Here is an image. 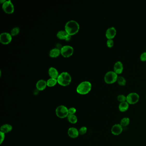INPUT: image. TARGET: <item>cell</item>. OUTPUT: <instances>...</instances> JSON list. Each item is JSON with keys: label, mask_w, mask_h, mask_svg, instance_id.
Listing matches in <instances>:
<instances>
[{"label": "cell", "mask_w": 146, "mask_h": 146, "mask_svg": "<svg viewBox=\"0 0 146 146\" xmlns=\"http://www.w3.org/2000/svg\"><path fill=\"white\" fill-rule=\"evenodd\" d=\"M79 28L78 23L74 20L69 21L65 26V31L71 36L76 34L79 31Z\"/></svg>", "instance_id": "1"}, {"label": "cell", "mask_w": 146, "mask_h": 146, "mask_svg": "<svg viewBox=\"0 0 146 146\" xmlns=\"http://www.w3.org/2000/svg\"><path fill=\"white\" fill-rule=\"evenodd\" d=\"M91 88L92 85L90 82L88 81H84L78 85L76 91L81 95H86L90 92Z\"/></svg>", "instance_id": "2"}, {"label": "cell", "mask_w": 146, "mask_h": 146, "mask_svg": "<svg viewBox=\"0 0 146 146\" xmlns=\"http://www.w3.org/2000/svg\"><path fill=\"white\" fill-rule=\"evenodd\" d=\"M57 83L62 86H67L71 82L72 78L69 73L63 72L59 75L57 78Z\"/></svg>", "instance_id": "3"}, {"label": "cell", "mask_w": 146, "mask_h": 146, "mask_svg": "<svg viewBox=\"0 0 146 146\" xmlns=\"http://www.w3.org/2000/svg\"><path fill=\"white\" fill-rule=\"evenodd\" d=\"M55 113L58 117L61 119L67 118V116L69 115L68 108L66 106L61 105L58 106L55 110Z\"/></svg>", "instance_id": "4"}, {"label": "cell", "mask_w": 146, "mask_h": 146, "mask_svg": "<svg viewBox=\"0 0 146 146\" xmlns=\"http://www.w3.org/2000/svg\"><path fill=\"white\" fill-rule=\"evenodd\" d=\"M118 76L117 73L113 71L107 72L104 76V80L105 83L111 84L117 81Z\"/></svg>", "instance_id": "5"}, {"label": "cell", "mask_w": 146, "mask_h": 146, "mask_svg": "<svg viewBox=\"0 0 146 146\" xmlns=\"http://www.w3.org/2000/svg\"><path fill=\"white\" fill-rule=\"evenodd\" d=\"M139 95L135 92H130L127 96V102L129 105H134L138 102Z\"/></svg>", "instance_id": "6"}, {"label": "cell", "mask_w": 146, "mask_h": 146, "mask_svg": "<svg viewBox=\"0 0 146 146\" xmlns=\"http://www.w3.org/2000/svg\"><path fill=\"white\" fill-rule=\"evenodd\" d=\"M61 55L63 57H69L73 55L74 49L72 46L70 45H65L61 49Z\"/></svg>", "instance_id": "7"}, {"label": "cell", "mask_w": 146, "mask_h": 146, "mask_svg": "<svg viewBox=\"0 0 146 146\" xmlns=\"http://www.w3.org/2000/svg\"><path fill=\"white\" fill-rule=\"evenodd\" d=\"M2 9L5 13L8 14H12L14 11V6L10 1H5L2 4Z\"/></svg>", "instance_id": "8"}, {"label": "cell", "mask_w": 146, "mask_h": 146, "mask_svg": "<svg viewBox=\"0 0 146 146\" xmlns=\"http://www.w3.org/2000/svg\"><path fill=\"white\" fill-rule=\"evenodd\" d=\"M12 40V36L10 33H3L0 35V42L4 45L9 44Z\"/></svg>", "instance_id": "9"}, {"label": "cell", "mask_w": 146, "mask_h": 146, "mask_svg": "<svg viewBox=\"0 0 146 146\" xmlns=\"http://www.w3.org/2000/svg\"><path fill=\"white\" fill-rule=\"evenodd\" d=\"M123 127L120 124H115L112 126L111 132L114 135H119L122 133Z\"/></svg>", "instance_id": "10"}, {"label": "cell", "mask_w": 146, "mask_h": 146, "mask_svg": "<svg viewBox=\"0 0 146 146\" xmlns=\"http://www.w3.org/2000/svg\"><path fill=\"white\" fill-rule=\"evenodd\" d=\"M57 37L61 40H65L69 41L71 38V36L65 31H60L57 33Z\"/></svg>", "instance_id": "11"}, {"label": "cell", "mask_w": 146, "mask_h": 146, "mask_svg": "<svg viewBox=\"0 0 146 146\" xmlns=\"http://www.w3.org/2000/svg\"><path fill=\"white\" fill-rule=\"evenodd\" d=\"M117 33V31L115 27H110L106 30L105 36L108 39H112L115 37Z\"/></svg>", "instance_id": "12"}, {"label": "cell", "mask_w": 146, "mask_h": 146, "mask_svg": "<svg viewBox=\"0 0 146 146\" xmlns=\"http://www.w3.org/2000/svg\"><path fill=\"white\" fill-rule=\"evenodd\" d=\"M69 136L72 138H76L79 135V131L75 127H70L69 129L67 131Z\"/></svg>", "instance_id": "13"}, {"label": "cell", "mask_w": 146, "mask_h": 146, "mask_svg": "<svg viewBox=\"0 0 146 146\" xmlns=\"http://www.w3.org/2000/svg\"><path fill=\"white\" fill-rule=\"evenodd\" d=\"M123 64L120 61H117L115 63L114 66V72L117 73V74H120L122 73L123 71Z\"/></svg>", "instance_id": "14"}, {"label": "cell", "mask_w": 146, "mask_h": 146, "mask_svg": "<svg viewBox=\"0 0 146 146\" xmlns=\"http://www.w3.org/2000/svg\"><path fill=\"white\" fill-rule=\"evenodd\" d=\"M47 86V82L42 79L38 81L36 84V88L39 91H43L44 90Z\"/></svg>", "instance_id": "15"}, {"label": "cell", "mask_w": 146, "mask_h": 146, "mask_svg": "<svg viewBox=\"0 0 146 146\" xmlns=\"http://www.w3.org/2000/svg\"><path fill=\"white\" fill-rule=\"evenodd\" d=\"M48 72L50 77L52 78L57 79L59 75L58 71L54 67H50V68L49 69Z\"/></svg>", "instance_id": "16"}, {"label": "cell", "mask_w": 146, "mask_h": 146, "mask_svg": "<svg viewBox=\"0 0 146 146\" xmlns=\"http://www.w3.org/2000/svg\"><path fill=\"white\" fill-rule=\"evenodd\" d=\"M129 104L127 101L121 102L118 106V108L121 112H125L127 111L129 108Z\"/></svg>", "instance_id": "17"}, {"label": "cell", "mask_w": 146, "mask_h": 146, "mask_svg": "<svg viewBox=\"0 0 146 146\" xmlns=\"http://www.w3.org/2000/svg\"><path fill=\"white\" fill-rule=\"evenodd\" d=\"M12 129V126L9 124H4L1 127V131L5 134L10 132Z\"/></svg>", "instance_id": "18"}, {"label": "cell", "mask_w": 146, "mask_h": 146, "mask_svg": "<svg viewBox=\"0 0 146 146\" xmlns=\"http://www.w3.org/2000/svg\"><path fill=\"white\" fill-rule=\"evenodd\" d=\"M61 54V49L57 48H54L51 49L49 52V56L52 58H56Z\"/></svg>", "instance_id": "19"}, {"label": "cell", "mask_w": 146, "mask_h": 146, "mask_svg": "<svg viewBox=\"0 0 146 146\" xmlns=\"http://www.w3.org/2000/svg\"><path fill=\"white\" fill-rule=\"evenodd\" d=\"M67 120L69 122L72 124H75L77 123L78 118L75 115H69L67 117Z\"/></svg>", "instance_id": "20"}, {"label": "cell", "mask_w": 146, "mask_h": 146, "mask_svg": "<svg viewBox=\"0 0 146 146\" xmlns=\"http://www.w3.org/2000/svg\"><path fill=\"white\" fill-rule=\"evenodd\" d=\"M130 122V119L127 117H125L121 120L120 124L122 125L123 127H125L129 125Z\"/></svg>", "instance_id": "21"}, {"label": "cell", "mask_w": 146, "mask_h": 146, "mask_svg": "<svg viewBox=\"0 0 146 146\" xmlns=\"http://www.w3.org/2000/svg\"><path fill=\"white\" fill-rule=\"evenodd\" d=\"M47 85L49 87H53L57 83V79L50 78L47 81Z\"/></svg>", "instance_id": "22"}, {"label": "cell", "mask_w": 146, "mask_h": 146, "mask_svg": "<svg viewBox=\"0 0 146 146\" xmlns=\"http://www.w3.org/2000/svg\"><path fill=\"white\" fill-rule=\"evenodd\" d=\"M117 82L118 84L121 86H124L126 84L127 81L125 78L122 76H118L117 79Z\"/></svg>", "instance_id": "23"}, {"label": "cell", "mask_w": 146, "mask_h": 146, "mask_svg": "<svg viewBox=\"0 0 146 146\" xmlns=\"http://www.w3.org/2000/svg\"><path fill=\"white\" fill-rule=\"evenodd\" d=\"M20 29L18 27H15L11 30L10 34L12 36H16L19 34Z\"/></svg>", "instance_id": "24"}, {"label": "cell", "mask_w": 146, "mask_h": 146, "mask_svg": "<svg viewBox=\"0 0 146 146\" xmlns=\"http://www.w3.org/2000/svg\"><path fill=\"white\" fill-rule=\"evenodd\" d=\"M117 99L119 102H123L127 101V96L123 94H120L118 95L117 97Z\"/></svg>", "instance_id": "25"}, {"label": "cell", "mask_w": 146, "mask_h": 146, "mask_svg": "<svg viewBox=\"0 0 146 146\" xmlns=\"http://www.w3.org/2000/svg\"><path fill=\"white\" fill-rule=\"evenodd\" d=\"M78 131H79V135H84L87 132V128L86 127H82L79 129Z\"/></svg>", "instance_id": "26"}, {"label": "cell", "mask_w": 146, "mask_h": 146, "mask_svg": "<svg viewBox=\"0 0 146 146\" xmlns=\"http://www.w3.org/2000/svg\"><path fill=\"white\" fill-rule=\"evenodd\" d=\"M114 41L113 39H108L107 41V45L109 48L112 47L114 45Z\"/></svg>", "instance_id": "27"}, {"label": "cell", "mask_w": 146, "mask_h": 146, "mask_svg": "<svg viewBox=\"0 0 146 146\" xmlns=\"http://www.w3.org/2000/svg\"><path fill=\"white\" fill-rule=\"evenodd\" d=\"M68 111L69 115H75L76 112V109L74 107L70 108L68 109Z\"/></svg>", "instance_id": "28"}, {"label": "cell", "mask_w": 146, "mask_h": 146, "mask_svg": "<svg viewBox=\"0 0 146 146\" xmlns=\"http://www.w3.org/2000/svg\"><path fill=\"white\" fill-rule=\"evenodd\" d=\"M0 136H1V141H0V144H2L4 140L5 139V134L4 133L0 131Z\"/></svg>", "instance_id": "29"}, {"label": "cell", "mask_w": 146, "mask_h": 146, "mask_svg": "<svg viewBox=\"0 0 146 146\" xmlns=\"http://www.w3.org/2000/svg\"><path fill=\"white\" fill-rule=\"evenodd\" d=\"M140 59L141 61H146V51L143 52L140 55Z\"/></svg>", "instance_id": "30"}, {"label": "cell", "mask_w": 146, "mask_h": 146, "mask_svg": "<svg viewBox=\"0 0 146 146\" xmlns=\"http://www.w3.org/2000/svg\"></svg>", "instance_id": "31"}]
</instances>
